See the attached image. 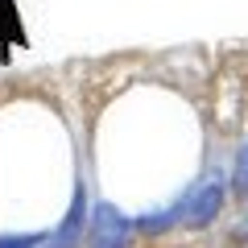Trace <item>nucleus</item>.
<instances>
[{"mask_svg": "<svg viewBox=\"0 0 248 248\" xmlns=\"http://www.w3.org/2000/svg\"><path fill=\"white\" fill-rule=\"evenodd\" d=\"M124 244H128V219L104 203L91 219V248H124Z\"/></svg>", "mask_w": 248, "mask_h": 248, "instance_id": "nucleus-1", "label": "nucleus"}, {"mask_svg": "<svg viewBox=\"0 0 248 248\" xmlns=\"http://www.w3.org/2000/svg\"><path fill=\"white\" fill-rule=\"evenodd\" d=\"M219 207H223V182L215 178V182H207L203 190L195 195V203H186L182 223H186V228H207V223L219 215Z\"/></svg>", "mask_w": 248, "mask_h": 248, "instance_id": "nucleus-2", "label": "nucleus"}, {"mask_svg": "<svg viewBox=\"0 0 248 248\" xmlns=\"http://www.w3.org/2000/svg\"><path fill=\"white\" fill-rule=\"evenodd\" d=\"M83 223H87V195L83 190H75V203L71 211H66V219H62V228L54 232V236H46V244L50 248H83Z\"/></svg>", "mask_w": 248, "mask_h": 248, "instance_id": "nucleus-3", "label": "nucleus"}, {"mask_svg": "<svg viewBox=\"0 0 248 248\" xmlns=\"http://www.w3.org/2000/svg\"><path fill=\"white\" fill-rule=\"evenodd\" d=\"M46 236H0V248H42Z\"/></svg>", "mask_w": 248, "mask_h": 248, "instance_id": "nucleus-4", "label": "nucleus"}, {"mask_svg": "<svg viewBox=\"0 0 248 248\" xmlns=\"http://www.w3.org/2000/svg\"><path fill=\"white\" fill-rule=\"evenodd\" d=\"M236 190L248 195V145L240 149V157H236Z\"/></svg>", "mask_w": 248, "mask_h": 248, "instance_id": "nucleus-5", "label": "nucleus"}, {"mask_svg": "<svg viewBox=\"0 0 248 248\" xmlns=\"http://www.w3.org/2000/svg\"><path fill=\"white\" fill-rule=\"evenodd\" d=\"M236 236H248V211H244V219L236 223Z\"/></svg>", "mask_w": 248, "mask_h": 248, "instance_id": "nucleus-6", "label": "nucleus"}]
</instances>
